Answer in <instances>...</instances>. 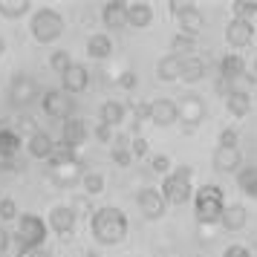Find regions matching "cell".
<instances>
[{
    "instance_id": "obj_23",
    "label": "cell",
    "mask_w": 257,
    "mask_h": 257,
    "mask_svg": "<svg viewBox=\"0 0 257 257\" xmlns=\"http://www.w3.org/2000/svg\"><path fill=\"white\" fill-rule=\"evenodd\" d=\"M113 148H110V156H113V162L118 165V168H127L130 162H133V151H130V136H124V133H118V136H113V142H110Z\"/></svg>"
},
{
    "instance_id": "obj_8",
    "label": "cell",
    "mask_w": 257,
    "mask_h": 257,
    "mask_svg": "<svg viewBox=\"0 0 257 257\" xmlns=\"http://www.w3.org/2000/svg\"><path fill=\"white\" fill-rule=\"evenodd\" d=\"M9 98H12V104H18V107L29 104L32 98H41V95H38L35 78H29V75H24V72H18V75L12 78V84H9Z\"/></svg>"
},
{
    "instance_id": "obj_9",
    "label": "cell",
    "mask_w": 257,
    "mask_h": 257,
    "mask_svg": "<svg viewBox=\"0 0 257 257\" xmlns=\"http://www.w3.org/2000/svg\"><path fill=\"white\" fill-rule=\"evenodd\" d=\"M90 136V127H87V121L78 116H72L64 121V127H61V145H67L70 151H78L84 142Z\"/></svg>"
},
{
    "instance_id": "obj_24",
    "label": "cell",
    "mask_w": 257,
    "mask_h": 257,
    "mask_svg": "<svg viewBox=\"0 0 257 257\" xmlns=\"http://www.w3.org/2000/svg\"><path fill=\"white\" fill-rule=\"evenodd\" d=\"M202 29H205V18H202V12H199L197 6H191V9L179 18V32H182V35L197 38Z\"/></svg>"
},
{
    "instance_id": "obj_6",
    "label": "cell",
    "mask_w": 257,
    "mask_h": 257,
    "mask_svg": "<svg viewBox=\"0 0 257 257\" xmlns=\"http://www.w3.org/2000/svg\"><path fill=\"white\" fill-rule=\"evenodd\" d=\"M41 107H44V113H47L49 118H64V121H67V118H72L75 101H72L64 90H47V93L41 95Z\"/></svg>"
},
{
    "instance_id": "obj_19",
    "label": "cell",
    "mask_w": 257,
    "mask_h": 257,
    "mask_svg": "<svg viewBox=\"0 0 257 257\" xmlns=\"http://www.w3.org/2000/svg\"><path fill=\"white\" fill-rule=\"evenodd\" d=\"M225 110H228L234 118L248 116V113H251V95L245 93V90H231V93L225 95Z\"/></svg>"
},
{
    "instance_id": "obj_35",
    "label": "cell",
    "mask_w": 257,
    "mask_h": 257,
    "mask_svg": "<svg viewBox=\"0 0 257 257\" xmlns=\"http://www.w3.org/2000/svg\"><path fill=\"white\" fill-rule=\"evenodd\" d=\"M72 64H75V61L70 58V52H67V49H55V52L49 55V67L58 72V75H64V72L72 67Z\"/></svg>"
},
{
    "instance_id": "obj_40",
    "label": "cell",
    "mask_w": 257,
    "mask_h": 257,
    "mask_svg": "<svg viewBox=\"0 0 257 257\" xmlns=\"http://www.w3.org/2000/svg\"><path fill=\"white\" fill-rule=\"evenodd\" d=\"M217 148H237V130H231V127H225L220 133V145Z\"/></svg>"
},
{
    "instance_id": "obj_42",
    "label": "cell",
    "mask_w": 257,
    "mask_h": 257,
    "mask_svg": "<svg viewBox=\"0 0 257 257\" xmlns=\"http://www.w3.org/2000/svg\"><path fill=\"white\" fill-rule=\"evenodd\" d=\"M222 257H251V251H248L245 245H228V248L222 251Z\"/></svg>"
},
{
    "instance_id": "obj_7",
    "label": "cell",
    "mask_w": 257,
    "mask_h": 257,
    "mask_svg": "<svg viewBox=\"0 0 257 257\" xmlns=\"http://www.w3.org/2000/svg\"><path fill=\"white\" fill-rule=\"evenodd\" d=\"M136 202H139L142 214H145L148 220H162L165 211H168V202H165L162 191H156V188H142Z\"/></svg>"
},
{
    "instance_id": "obj_5",
    "label": "cell",
    "mask_w": 257,
    "mask_h": 257,
    "mask_svg": "<svg viewBox=\"0 0 257 257\" xmlns=\"http://www.w3.org/2000/svg\"><path fill=\"white\" fill-rule=\"evenodd\" d=\"M29 29H32V38L38 44H52L64 35V15L55 12V9H38L32 15Z\"/></svg>"
},
{
    "instance_id": "obj_28",
    "label": "cell",
    "mask_w": 257,
    "mask_h": 257,
    "mask_svg": "<svg viewBox=\"0 0 257 257\" xmlns=\"http://www.w3.org/2000/svg\"><path fill=\"white\" fill-rule=\"evenodd\" d=\"M98 116H101V124L118 127V124L124 121V104H121V101H104L101 110H98Z\"/></svg>"
},
{
    "instance_id": "obj_45",
    "label": "cell",
    "mask_w": 257,
    "mask_h": 257,
    "mask_svg": "<svg viewBox=\"0 0 257 257\" xmlns=\"http://www.w3.org/2000/svg\"><path fill=\"white\" fill-rule=\"evenodd\" d=\"M9 240H12V237H9V231H6V228H0V254H6V248H9Z\"/></svg>"
},
{
    "instance_id": "obj_32",
    "label": "cell",
    "mask_w": 257,
    "mask_h": 257,
    "mask_svg": "<svg viewBox=\"0 0 257 257\" xmlns=\"http://www.w3.org/2000/svg\"><path fill=\"white\" fill-rule=\"evenodd\" d=\"M237 185H240V191H243L245 197L257 199V168H243L237 174Z\"/></svg>"
},
{
    "instance_id": "obj_10",
    "label": "cell",
    "mask_w": 257,
    "mask_h": 257,
    "mask_svg": "<svg viewBox=\"0 0 257 257\" xmlns=\"http://www.w3.org/2000/svg\"><path fill=\"white\" fill-rule=\"evenodd\" d=\"M148 121H153L156 127H171L179 121V104L171 98H156V101H151V118Z\"/></svg>"
},
{
    "instance_id": "obj_13",
    "label": "cell",
    "mask_w": 257,
    "mask_h": 257,
    "mask_svg": "<svg viewBox=\"0 0 257 257\" xmlns=\"http://www.w3.org/2000/svg\"><path fill=\"white\" fill-rule=\"evenodd\" d=\"M61 84H64V93L67 95H78L90 87V70L84 64H72L70 70L61 75Z\"/></svg>"
},
{
    "instance_id": "obj_20",
    "label": "cell",
    "mask_w": 257,
    "mask_h": 257,
    "mask_svg": "<svg viewBox=\"0 0 257 257\" xmlns=\"http://www.w3.org/2000/svg\"><path fill=\"white\" fill-rule=\"evenodd\" d=\"M153 24L151 3H127V26L133 29H148Z\"/></svg>"
},
{
    "instance_id": "obj_44",
    "label": "cell",
    "mask_w": 257,
    "mask_h": 257,
    "mask_svg": "<svg viewBox=\"0 0 257 257\" xmlns=\"http://www.w3.org/2000/svg\"><path fill=\"white\" fill-rule=\"evenodd\" d=\"M95 136L101 142H113V127H107V124H101L98 121V127H95Z\"/></svg>"
},
{
    "instance_id": "obj_2",
    "label": "cell",
    "mask_w": 257,
    "mask_h": 257,
    "mask_svg": "<svg viewBox=\"0 0 257 257\" xmlns=\"http://www.w3.org/2000/svg\"><path fill=\"white\" fill-rule=\"evenodd\" d=\"M222 211H225V194H222L220 185H202L194 191V214H197L199 222H220L222 220Z\"/></svg>"
},
{
    "instance_id": "obj_31",
    "label": "cell",
    "mask_w": 257,
    "mask_h": 257,
    "mask_svg": "<svg viewBox=\"0 0 257 257\" xmlns=\"http://www.w3.org/2000/svg\"><path fill=\"white\" fill-rule=\"evenodd\" d=\"M29 6H32L29 0H0V15L9 18V21H18L29 12Z\"/></svg>"
},
{
    "instance_id": "obj_41",
    "label": "cell",
    "mask_w": 257,
    "mask_h": 257,
    "mask_svg": "<svg viewBox=\"0 0 257 257\" xmlns=\"http://www.w3.org/2000/svg\"><path fill=\"white\" fill-rule=\"evenodd\" d=\"M139 84V75L136 72H121V78H118V87H124V90H133Z\"/></svg>"
},
{
    "instance_id": "obj_43",
    "label": "cell",
    "mask_w": 257,
    "mask_h": 257,
    "mask_svg": "<svg viewBox=\"0 0 257 257\" xmlns=\"http://www.w3.org/2000/svg\"><path fill=\"white\" fill-rule=\"evenodd\" d=\"M168 6H171V12H174L176 18H182V15H185L188 9H191V6H194V3H179V0H171V3H168Z\"/></svg>"
},
{
    "instance_id": "obj_11",
    "label": "cell",
    "mask_w": 257,
    "mask_h": 257,
    "mask_svg": "<svg viewBox=\"0 0 257 257\" xmlns=\"http://www.w3.org/2000/svg\"><path fill=\"white\" fill-rule=\"evenodd\" d=\"M225 41L231 47H248L254 41V24L251 21H243V18H231L228 26H225Z\"/></svg>"
},
{
    "instance_id": "obj_46",
    "label": "cell",
    "mask_w": 257,
    "mask_h": 257,
    "mask_svg": "<svg viewBox=\"0 0 257 257\" xmlns=\"http://www.w3.org/2000/svg\"><path fill=\"white\" fill-rule=\"evenodd\" d=\"M3 52H6V41L0 38V58H3Z\"/></svg>"
},
{
    "instance_id": "obj_48",
    "label": "cell",
    "mask_w": 257,
    "mask_h": 257,
    "mask_svg": "<svg viewBox=\"0 0 257 257\" xmlns=\"http://www.w3.org/2000/svg\"><path fill=\"white\" fill-rule=\"evenodd\" d=\"M194 257H199V254H194Z\"/></svg>"
},
{
    "instance_id": "obj_27",
    "label": "cell",
    "mask_w": 257,
    "mask_h": 257,
    "mask_svg": "<svg viewBox=\"0 0 257 257\" xmlns=\"http://www.w3.org/2000/svg\"><path fill=\"white\" fill-rule=\"evenodd\" d=\"M21 151V133L3 127L0 130V159H15Z\"/></svg>"
},
{
    "instance_id": "obj_1",
    "label": "cell",
    "mask_w": 257,
    "mask_h": 257,
    "mask_svg": "<svg viewBox=\"0 0 257 257\" xmlns=\"http://www.w3.org/2000/svg\"><path fill=\"white\" fill-rule=\"evenodd\" d=\"M90 228H93V237L101 245H118L124 237H127V217H124L121 208L104 205V208L93 211Z\"/></svg>"
},
{
    "instance_id": "obj_18",
    "label": "cell",
    "mask_w": 257,
    "mask_h": 257,
    "mask_svg": "<svg viewBox=\"0 0 257 257\" xmlns=\"http://www.w3.org/2000/svg\"><path fill=\"white\" fill-rule=\"evenodd\" d=\"M87 55L93 61H104L113 55V41H110V35H104V32H95V35L87 38Z\"/></svg>"
},
{
    "instance_id": "obj_16",
    "label": "cell",
    "mask_w": 257,
    "mask_h": 257,
    "mask_svg": "<svg viewBox=\"0 0 257 257\" xmlns=\"http://www.w3.org/2000/svg\"><path fill=\"white\" fill-rule=\"evenodd\" d=\"M101 21H104L107 29H121V26H127V3H124V0H110V3H104Z\"/></svg>"
},
{
    "instance_id": "obj_34",
    "label": "cell",
    "mask_w": 257,
    "mask_h": 257,
    "mask_svg": "<svg viewBox=\"0 0 257 257\" xmlns=\"http://www.w3.org/2000/svg\"><path fill=\"white\" fill-rule=\"evenodd\" d=\"M72 162H78L75 151H70L67 145H55V151L49 156V168H61V165H72Z\"/></svg>"
},
{
    "instance_id": "obj_4",
    "label": "cell",
    "mask_w": 257,
    "mask_h": 257,
    "mask_svg": "<svg viewBox=\"0 0 257 257\" xmlns=\"http://www.w3.org/2000/svg\"><path fill=\"white\" fill-rule=\"evenodd\" d=\"M191 176H194V168H188V165H182V168H176V171H171V174L165 176V182L159 191H162V197L168 205H185L188 199L194 197Z\"/></svg>"
},
{
    "instance_id": "obj_29",
    "label": "cell",
    "mask_w": 257,
    "mask_h": 257,
    "mask_svg": "<svg viewBox=\"0 0 257 257\" xmlns=\"http://www.w3.org/2000/svg\"><path fill=\"white\" fill-rule=\"evenodd\" d=\"M52 171V179L58 182V185H67V188H72L78 179H81V168H78V162H72V165H61V168H49Z\"/></svg>"
},
{
    "instance_id": "obj_38",
    "label": "cell",
    "mask_w": 257,
    "mask_h": 257,
    "mask_svg": "<svg viewBox=\"0 0 257 257\" xmlns=\"http://www.w3.org/2000/svg\"><path fill=\"white\" fill-rule=\"evenodd\" d=\"M130 151H133L136 159L148 156V139H145V136H133V139H130Z\"/></svg>"
},
{
    "instance_id": "obj_14",
    "label": "cell",
    "mask_w": 257,
    "mask_h": 257,
    "mask_svg": "<svg viewBox=\"0 0 257 257\" xmlns=\"http://www.w3.org/2000/svg\"><path fill=\"white\" fill-rule=\"evenodd\" d=\"M179 118L185 121L188 127H197L199 121L205 118V101L199 95H185L179 101Z\"/></svg>"
},
{
    "instance_id": "obj_12",
    "label": "cell",
    "mask_w": 257,
    "mask_h": 257,
    "mask_svg": "<svg viewBox=\"0 0 257 257\" xmlns=\"http://www.w3.org/2000/svg\"><path fill=\"white\" fill-rule=\"evenodd\" d=\"M75 211L72 205H55V208L49 211V228L58 234V237H70L75 231Z\"/></svg>"
},
{
    "instance_id": "obj_39",
    "label": "cell",
    "mask_w": 257,
    "mask_h": 257,
    "mask_svg": "<svg viewBox=\"0 0 257 257\" xmlns=\"http://www.w3.org/2000/svg\"><path fill=\"white\" fill-rule=\"evenodd\" d=\"M151 168L156 171V174H168V171H171V159H168L165 153H159V156L151 159Z\"/></svg>"
},
{
    "instance_id": "obj_15",
    "label": "cell",
    "mask_w": 257,
    "mask_h": 257,
    "mask_svg": "<svg viewBox=\"0 0 257 257\" xmlns=\"http://www.w3.org/2000/svg\"><path fill=\"white\" fill-rule=\"evenodd\" d=\"M26 151H29L32 159H47L49 162V156L55 151V139L49 136L47 130H35V133L29 136V142H26Z\"/></svg>"
},
{
    "instance_id": "obj_21",
    "label": "cell",
    "mask_w": 257,
    "mask_h": 257,
    "mask_svg": "<svg viewBox=\"0 0 257 257\" xmlns=\"http://www.w3.org/2000/svg\"><path fill=\"white\" fill-rule=\"evenodd\" d=\"M179 75H182V58H176V55H165L159 64H156V78L165 84H171V81H179Z\"/></svg>"
},
{
    "instance_id": "obj_26",
    "label": "cell",
    "mask_w": 257,
    "mask_h": 257,
    "mask_svg": "<svg viewBox=\"0 0 257 257\" xmlns=\"http://www.w3.org/2000/svg\"><path fill=\"white\" fill-rule=\"evenodd\" d=\"M194 52H197V38L182 35V32H176V35L171 38V55L185 61V58H194Z\"/></svg>"
},
{
    "instance_id": "obj_37",
    "label": "cell",
    "mask_w": 257,
    "mask_h": 257,
    "mask_svg": "<svg viewBox=\"0 0 257 257\" xmlns=\"http://www.w3.org/2000/svg\"><path fill=\"white\" fill-rule=\"evenodd\" d=\"M18 217V202L12 197L0 199V220H15Z\"/></svg>"
},
{
    "instance_id": "obj_22",
    "label": "cell",
    "mask_w": 257,
    "mask_h": 257,
    "mask_svg": "<svg viewBox=\"0 0 257 257\" xmlns=\"http://www.w3.org/2000/svg\"><path fill=\"white\" fill-rule=\"evenodd\" d=\"M220 222H222L225 231H240V228H245V222H248V211H245V205H225Z\"/></svg>"
},
{
    "instance_id": "obj_30",
    "label": "cell",
    "mask_w": 257,
    "mask_h": 257,
    "mask_svg": "<svg viewBox=\"0 0 257 257\" xmlns=\"http://www.w3.org/2000/svg\"><path fill=\"white\" fill-rule=\"evenodd\" d=\"M185 84H197V81H202L205 78V64H202V58H185L182 61V75H179Z\"/></svg>"
},
{
    "instance_id": "obj_3",
    "label": "cell",
    "mask_w": 257,
    "mask_h": 257,
    "mask_svg": "<svg viewBox=\"0 0 257 257\" xmlns=\"http://www.w3.org/2000/svg\"><path fill=\"white\" fill-rule=\"evenodd\" d=\"M49 234V222H44L38 214H21V220H18V234H15V240H18V254H29V251H35L44 245Z\"/></svg>"
},
{
    "instance_id": "obj_33",
    "label": "cell",
    "mask_w": 257,
    "mask_h": 257,
    "mask_svg": "<svg viewBox=\"0 0 257 257\" xmlns=\"http://www.w3.org/2000/svg\"><path fill=\"white\" fill-rule=\"evenodd\" d=\"M81 185H84V194H87V197H95V194L104 191V176L95 174V171H87V174L81 176Z\"/></svg>"
},
{
    "instance_id": "obj_47",
    "label": "cell",
    "mask_w": 257,
    "mask_h": 257,
    "mask_svg": "<svg viewBox=\"0 0 257 257\" xmlns=\"http://www.w3.org/2000/svg\"><path fill=\"white\" fill-rule=\"evenodd\" d=\"M254 75H257V58H254Z\"/></svg>"
},
{
    "instance_id": "obj_17",
    "label": "cell",
    "mask_w": 257,
    "mask_h": 257,
    "mask_svg": "<svg viewBox=\"0 0 257 257\" xmlns=\"http://www.w3.org/2000/svg\"><path fill=\"white\" fill-rule=\"evenodd\" d=\"M240 148H217L214 151V168L220 171V174H231L240 168Z\"/></svg>"
},
{
    "instance_id": "obj_25",
    "label": "cell",
    "mask_w": 257,
    "mask_h": 257,
    "mask_svg": "<svg viewBox=\"0 0 257 257\" xmlns=\"http://www.w3.org/2000/svg\"><path fill=\"white\" fill-rule=\"evenodd\" d=\"M245 75V61L240 58V55H225V58L220 61V78H225V81L231 84L237 81V78H243Z\"/></svg>"
},
{
    "instance_id": "obj_36",
    "label": "cell",
    "mask_w": 257,
    "mask_h": 257,
    "mask_svg": "<svg viewBox=\"0 0 257 257\" xmlns=\"http://www.w3.org/2000/svg\"><path fill=\"white\" fill-rule=\"evenodd\" d=\"M234 18H243V21H251L257 15V0H234L231 3Z\"/></svg>"
}]
</instances>
